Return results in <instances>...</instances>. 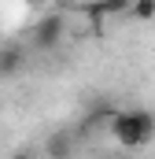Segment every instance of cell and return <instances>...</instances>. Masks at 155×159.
Listing matches in <instances>:
<instances>
[{"instance_id": "1", "label": "cell", "mask_w": 155, "mask_h": 159, "mask_svg": "<svg viewBox=\"0 0 155 159\" xmlns=\"http://www.w3.org/2000/svg\"><path fill=\"white\" fill-rule=\"evenodd\" d=\"M107 129H111V137L122 148H144L155 137V115L148 107H126V111H115L111 115Z\"/></svg>"}, {"instance_id": "2", "label": "cell", "mask_w": 155, "mask_h": 159, "mask_svg": "<svg viewBox=\"0 0 155 159\" xmlns=\"http://www.w3.org/2000/svg\"><path fill=\"white\" fill-rule=\"evenodd\" d=\"M63 30H67V19H63L59 11H52V15H44L37 26H33L30 41H33V48H55V44L63 41Z\"/></svg>"}, {"instance_id": "3", "label": "cell", "mask_w": 155, "mask_h": 159, "mask_svg": "<svg viewBox=\"0 0 155 159\" xmlns=\"http://www.w3.org/2000/svg\"><path fill=\"white\" fill-rule=\"evenodd\" d=\"M74 156H78V133H70V129L48 133V141H44V159H74Z\"/></svg>"}, {"instance_id": "4", "label": "cell", "mask_w": 155, "mask_h": 159, "mask_svg": "<svg viewBox=\"0 0 155 159\" xmlns=\"http://www.w3.org/2000/svg\"><path fill=\"white\" fill-rule=\"evenodd\" d=\"M26 67V48L22 44H0V81L15 78Z\"/></svg>"}, {"instance_id": "5", "label": "cell", "mask_w": 155, "mask_h": 159, "mask_svg": "<svg viewBox=\"0 0 155 159\" xmlns=\"http://www.w3.org/2000/svg\"><path fill=\"white\" fill-rule=\"evenodd\" d=\"M111 115H115V104H111V100H100V104L89 107V115H85V122H81V129L89 133V129H96V126H107Z\"/></svg>"}, {"instance_id": "6", "label": "cell", "mask_w": 155, "mask_h": 159, "mask_svg": "<svg viewBox=\"0 0 155 159\" xmlns=\"http://www.w3.org/2000/svg\"><path fill=\"white\" fill-rule=\"evenodd\" d=\"M129 4L133 0H100L89 7V15H122V11H129Z\"/></svg>"}, {"instance_id": "7", "label": "cell", "mask_w": 155, "mask_h": 159, "mask_svg": "<svg viewBox=\"0 0 155 159\" xmlns=\"http://www.w3.org/2000/svg\"><path fill=\"white\" fill-rule=\"evenodd\" d=\"M129 15H137V19H155V0H133L129 4Z\"/></svg>"}, {"instance_id": "8", "label": "cell", "mask_w": 155, "mask_h": 159, "mask_svg": "<svg viewBox=\"0 0 155 159\" xmlns=\"http://www.w3.org/2000/svg\"><path fill=\"white\" fill-rule=\"evenodd\" d=\"M11 159H37V156H33V152H15Z\"/></svg>"}]
</instances>
